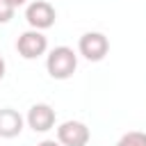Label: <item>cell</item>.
Instances as JSON below:
<instances>
[{
  "label": "cell",
  "mask_w": 146,
  "mask_h": 146,
  "mask_svg": "<svg viewBox=\"0 0 146 146\" xmlns=\"http://www.w3.org/2000/svg\"><path fill=\"white\" fill-rule=\"evenodd\" d=\"M91 132L82 121H64L57 128V141L62 146H87Z\"/></svg>",
  "instance_id": "5b68a950"
},
{
  "label": "cell",
  "mask_w": 146,
  "mask_h": 146,
  "mask_svg": "<svg viewBox=\"0 0 146 146\" xmlns=\"http://www.w3.org/2000/svg\"><path fill=\"white\" fill-rule=\"evenodd\" d=\"M55 18H57V11H55V7L48 0H34L25 9V21L30 23L32 30H39V32L52 27Z\"/></svg>",
  "instance_id": "7a4b0ae2"
},
{
  "label": "cell",
  "mask_w": 146,
  "mask_h": 146,
  "mask_svg": "<svg viewBox=\"0 0 146 146\" xmlns=\"http://www.w3.org/2000/svg\"><path fill=\"white\" fill-rule=\"evenodd\" d=\"M23 123H25V119L16 110H11V107H2L0 110V137L2 139L18 137L21 130H23Z\"/></svg>",
  "instance_id": "52a82bcc"
},
{
  "label": "cell",
  "mask_w": 146,
  "mask_h": 146,
  "mask_svg": "<svg viewBox=\"0 0 146 146\" xmlns=\"http://www.w3.org/2000/svg\"><path fill=\"white\" fill-rule=\"evenodd\" d=\"M78 68V55L68 46H57L46 57V71L52 80H68Z\"/></svg>",
  "instance_id": "6da1fadb"
},
{
  "label": "cell",
  "mask_w": 146,
  "mask_h": 146,
  "mask_svg": "<svg viewBox=\"0 0 146 146\" xmlns=\"http://www.w3.org/2000/svg\"><path fill=\"white\" fill-rule=\"evenodd\" d=\"M114 146H146V132L130 130V132H125Z\"/></svg>",
  "instance_id": "ba28073f"
},
{
  "label": "cell",
  "mask_w": 146,
  "mask_h": 146,
  "mask_svg": "<svg viewBox=\"0 0 146 146\" xmlns=\"http://www.w3.org/2000/svg\"><path fill=\"white\" fill-rule=\"evenodd\" d=\"M14 11H16V7L9 0H0V23H9L14 18Z\"/></svg>",
  "instance_id": "9c48e42d"
},
{
  "label": "cell",
  "mask_w": 146,
  "mask_h": 146,
  "mask_svg": "<svg viewBox=\"0 0 146 146\" xmlns=\"http://www.w3.org/2000/svg\"><path fill=\"white\" fill-rule=\"evenodd\" d=\"M25 121L34 132H48L55 125V110L48 103H36V105L30 107Z\"/></svg>",
  "instance_id": "8992f818"
},
{
  "label": "cell",
  "mask_w": 146,
  "mask_h": 146,
  "mask_svg": "<svg viewBox=\"0 0 146 146\" xmlns=\"http://www.w3.org/2000/svg\"><path fill=\"white\" fill-rule=\"evenodd\" d=\"M9 2H11V5H14V7H21V5H25V2H27V0H9Z\"/></svg>",
  "instance_id": "7c38bea8"
},
{
  "label": "cell",
  "mask_w": 146,
  "mask_h": 146,
  "mask_svg": "<svg viewBox=\"0 0 146 146\" xmlns=\"http://www.w3.org/2000/svg\"><path fill=\"white\" fill-rule=\"evenodd\" d=\"M36 146H62L59 141H55V139H43L41 144H36Z\"/></svg>",
  "instance_id": "30bf717a"
},
{
  "label": "cell",
  "mask_w": 146,
  "mask_h": 146,
  "mask_svg": "<svg viewBox=\"0 0 146 146\" xmlns=\"http://www.w3.org/2000/svg\"><path fill=\"white\" fill-rule=\"evenodd\" d=\"M16 50L23 59H36L48 50V39L43 36V32L39 30H27L18 36L16 41Z\"/></svg>",
  "instance_id": "277c9868"
},
{
  "label": "cell",
  "mask_w": 146,
  "mask_h": 146,
  "mask_svg": "<svg viewBox=\"0 0 146 146\" xmlns=\"http://www.w3.org/2000/svg\"><path fill=\"white\" fill-rule=\"evenodd\" d=\"M5 68H7V64H5V59L0 57V80L5 78Z\"/></svg>",
  "instance_id": "8fae6325"
},
{
  "label": "cell",
  "mask_w": 146,
  "mask_h": 146,
  "mask_svg": "<svg viewBox=\"0 0 146 146\" xmlns=\"http://www.w3.org/2000/svg\"><path fill=\"white\" fill-rule=\"evenodd\" d=\"M78 50L84 59L89 62H100L105 59L107 50H110V41L103 32H84L80 36V43H78Z\"/></svg>",
  "instance_id": "3957f363"
}]
</instances>
